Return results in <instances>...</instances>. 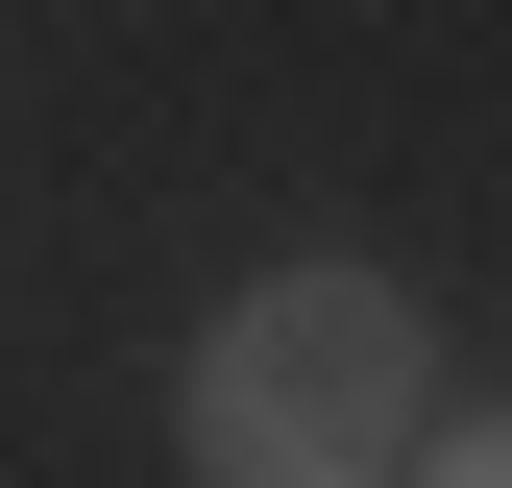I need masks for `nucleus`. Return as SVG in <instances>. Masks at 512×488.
I'll return each instance as SVG.
<instances>
[{
    "label": "nucleus",
    "mask_w": 512,
    "mask_h": 488,
    "mask_svg": "<svg viewBox=\"0 0 512 488\" xmlns=\"http://www.w3.org/2000/svg\"><path fill=\"white\" fill-rule=\"evenodd\" d=\"M415 464H439V488H512V415H464V440L415 415Z\"/></svg>",
    "instance_id": "f03ea898"
},
{
    "label": "nucleus",
    "mask_w": 512,
    "mask_h": 488,
    "mask_svg": "<svg viewBox=\"0 0 512 488\" xmlns=\"http://www.w3.org/2000/svg\"><path fill=\"white\" fill-rule=\"evenodd\" d=\"M415 415H439V366H415L391 269H269L171 366V464L196 488H366V464H415Z\"/></svg>",
    "instance_id": "f257e3e1"
}]
</instances>
